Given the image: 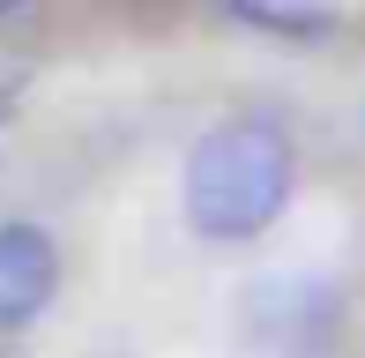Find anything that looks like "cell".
<instances>
[{
  "label": "cell",
  "mask_w": 365,
  "mask_h": 358,
  "mask_svg": "<svg viewBox=\"0 0 365 358\" xmlns=\"http://www.w3.org/2000/svg\"><path fill=\"white\" fill-rule=\"evenodd\" d=\"M291 187H298V150L276 120H217L187 150V172H179L187 224L209 247L261 239L291 209Z\"/></svg>",
  "instance_id": "obj_1"
},
{
  "label": "cell",
  "mask_w": 365,
  "mask_h": 358,
  "mask_svg": "<svg viewBox=\"0 0 365 358\" xmlns=\"http://www.w3.org/2000/svg\"><path fill=\"white\" fill-rule=\"evenodd\" d=\"M60 291V247L45 224L30 217H8L0 224V336L8 329H30V321L53 306Z\"/></svg>",
  "instance_id": "obj_2"
},
{
  "label": "cell",
  "mask_w": 365,
  "mask_h": 358,
  "mask_svg": "<svg viewBox=\"0 0 365 358\" xmlns=\"http://www.w3.org/2000/svg\"><path fill=\"white\" fill-rule=\"evenodd\" d=\"M239 23L269 30V38H321L336 30V0H224Z\"/></svg>",
  "instance_id": "obj_3"
},
{
  "label": "cell",
  "mask_w": 365,
  "mask_h": 358,
  "mask_svg": "<svg viewBox=\"0 0 365 358\" xmlns=\"http://www.w3.org/2000/svg\"><path fill=\"white\" fill-rule=\"evenodd\" d=\"M15 8H23V0H0V15H15Z\"/></svg>",
  "instance_id": "obj_4"
}]
</instances>
